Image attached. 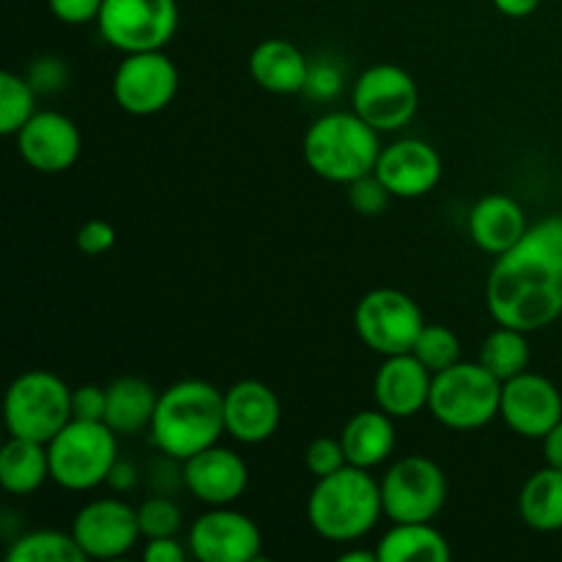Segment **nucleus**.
Segmentation results:
<instances>
[{
    "mask_svg": "<svg viewBox=\"0 0 562 562\" xmlns=\"http://www.w3.org/2000/svg\"><path fill=\"white\" fill-rule=\"evenodd\" d=\"M492 3L499 14L510 16V20H525V16L536 14L541 0H492Z\"/></svg>",
    "mask_w": 562,
    "mask_h": 562,
    "instance_id": "nucleus-42",
    "label": "nucleus"
},
{
    "mask_svg": "<svg viewBox=\"0 0 562 562\" xmlns=\"http://www.w3.org/2000/svg\"><path fill=\"white\" fill-rule=\"evenodd\" d=\"M412 355L423 362L431 373H442L461 362V340L459 335L442 324H426L423 333L417 335Z\"/></svg>",
    "mask_w": 562,
    "mask_h": 562,
    "instance_id": "nucleus-31",
    "label": "nucleus"
},
{
    "mask_svg": "<svg viewBox=\"0 0 562 562\" xmlns=\"http://www.w3.org/2000/svg\"><path fill=\"white\" fill-rule=\"evenodd\" d=\"M137 521H140L143 538H170L179 536L181 525V508L170 497H148L137 508Z\"/></svg>",
    "mask_w": 562,
    "mask_h": 562,
    "instance_id": "nucleus-32",
    "label": "nucleus"
},
{
    "mask_svg": "<svg viewBox=\"0 0 562 562\" xmlns=\"http://www.w3.org/2000/svg\"><path fill=\"white\" fill-rule=\"evenodd\" d=\"M382 132L360 119L355 110H335L318 115L305 132L302 154L307 168L333 184H351L373 173L382 154Z\"/></svg>",
    "mask_w": 562,
    "mask_h": 562,
    "instance_id": "nucleus-4",
    "label": "nucleus"
},
{
    "mask_svg": "<svg viewBox=\"0 0 562 562\" xmlns=\"http://www.w3.org/2000/svg\"><path fill=\"white\" fill-rule=\"evenodd\" d=\"M108 412V384H80L71 390V420L104 423Z\"/></svg>",
    "mask_w": 562,
    "mask_h": 562,
    "instance_id": "nucleus-35",
    "label": "nucleus"
},
{
    "mask_svg": "<svg viewBox=\"0 0 562 562\" xmlns=\"http://www.w3.org/2000/svg\"><path fill=\"white\" fill-rule=\"evenodd\" d=\"M420 88L395 64L368 66L351 88V110L376 132H398L417 115Z\"/></svg>",
    "mask_w": 562,
    "mask_h": 562,
    "instance_id": "nucleus-11",
    "label": "nucleus"
},
{
    "mask_svg": "<svg viewBox=\"0 0 562 562\" xmlns=\"http://www.w3.org/2000/svg\"><path fill=\"white\" fill-rule=\"evenodd\" d=\"M527 228L530 223H527L521 203L510 195H499V192L481 198L470 212L472 241L492 256H503L510 247L519 245Z\"/></svg>",
    "mask_w": 562,
    "mask_h": 562,
    "instance_id": "nucleus-21",
    "label": "nucleus"
},
{
    "mask_svg": "<svg viewBox=\"0 0 562 562\" xmlns=\"http://www.w3.org/2000/svg\"><path fill=\"white\" fill-rule=\"evenodd\" d=\"M148 431L165 459L187 461L225 434V393L203 379L170 384L159 393Z\"/></svg>",
    "mask_w": 562,
    "mask_h": 562,
    "instance_id": "nucleus-2",
    "label": "nucleus"
},
{
    "mask_svg": "<svg viewBox=\"0 0 562 562\" xmlns=\"http://www.w3.org/2000/svg\"><path fill=\"white\" fill-rule=\"evenodd\" d=\"M340 71L333 64H311V75H307L305 93L313 99H327L340 91Z\"/></svg>",
    "mask_w": 562,
    "mask_h": 562,
    "instance_id": "nucleus-39",
    "label": "nucleus"
},
{
    "mask_svg": "<svg viewBox=\"0 0 562 562\" xmlns=\"http://www.w3.org/2000/svg\"><path fill=\"white\" fill-rule=\"evenodd\" d=\"M102 3L104 0H47L55 20L66 22V25H88V22H97Z\"/></svg>",
    "mask_w": 562,
    "mask_h": 562,
    "instance_id": "nucleus-38",
    "label": "nucleus"
},
{
    "mask_svg": "<svg viewBox=\"0 0 562 562\" xmlns=\"http://www.w3.org/2000/svg\"><path fill=\"white\" fill-rule=\"evenodd\" d=\"M382 516V486L371 470L360 467L346 464L333 475L318 477L307 497V521L329 543L360 541Z\"/></svg>",
    "mask_w": 562,
    "mask_h": 562,
    "instance_id": "nucleus-3",
    "label": "nucleus"
},
{
    "mask_svg": "<svg viewBox=\"0 0 562 562\" xmlns=\"http://www.w3.org/2000/svg\"><path fill=\"white\" fill-rule=\"evenodd\" d=\"M159 393L140 376H119L108 384V412L104 423L119 437H137L148 431L157 412Z\"/></svg>",
    "mask_w": 562,
    "mask_h": 562,
    "instance_id": "nucleus-24",
    "label": "nucleus"
},
{
    "mask_svg": "<svg viewBox=\"0 0 562 562\" xmlns=\"http://www.w3.org/2000/svg\"><path fill=\"white\" fill-rule=\"evenodd\" d=\"M137 481H140V472H137V467L132 464V461L121 459V456H119V461H115L113 470H110L104 486H108L110 492H115V494H126V492H132V488L137 486Z\"/></svg>",
    "mask_w": 562,
    "mask_h": 562,
    "instance_id": "nucleus-41",
    "label": "nucleus"
},
{
    "mask_svg": "<svg viewBox=\"0 0 562 562\" xmlns=\"http://www.w3.org/2000/svg\"><path fill=\"white\" fill-rule=\"evenodd\" d=\"M190 554V547L176 541V536L148 538L146 547H143V560L146 562H187Z\"/></svg>",
    "mask_w": 562,
    "mask_h": 562,
    "instance_id": "nucleus-40",
    "label": "nucleus"
},
{
    "mask_svg": "<svg viewBox=\"0 0 562 562\" xmlns=\"http://www.w3.org/2000/svg\"><path fill=\"white\" fill-rule=\"evenodd\" d=\"M97 27L124 55L165 49L179 31V5L176 0H104Z\"/></svg>",
    "mask_w": 562,
    "mask_h": 562,
    "instance_id": "nucleus-8",
    "label": "nucleus"
},
{
    "mask_svg": "<svg viewBox=\"0 0 562 562\" xmlns=\"http://www.w3.org/2000/svg\"><path fill=\"white\" fill-rule=\"evenodd\" d=\"M179 93V69L162 49L130 53L113 75V99L124 113L154 115Z\"/></svg>",
    "mask_w": 562,
    "mask_h": 562,
    "instance_id": "nucleus-12",
    "label": "nucleus"
},
{
    "mask_svg": "<svg viewBox=\"0 0 562 562\" xmlns=\"http://www.w3.org/2000/svg\"><path fill=\"white\" fill-rule=\"evenodd\" d=\"M49 481L66 492H93L104 486L119 461V434L108 423L69 420L47 442Z\"/></svg>",
    "mask_w": 562,
    "mask_h": 562,
    "instance_id": "nucleus-5",
    "label": "nucleus"
},
{
    "mask_svg": "<svg viewBox=\"0 0 562 562\" xmlns=\"http://www.w3.org/2000/svg\"><path fill=\"white\" fill-rule=\"evenodd\" d=\"M311 75V60L285 38H263L250 53V77L258 88L280 97L302 93Z\"/></svg>",
    "mask_w": 562,
    "mask_h": 562,
    "instance_id": "nucleus-22",
    "label": "nucleus"
},
{
    "mask_svg": "<svg viewBox=\"0 0 562 562\" xmlns=\"http://www.w3.org/2000/svg\"><path fill=\"white\" fill-rule=\"evenodd\" d=\"M36 115V88L16 71H0V135L16 132Z\"/></svg>",
    "mask_w": 562,
    "mask_h": 562,
    "instance_id": "nucleus-30",
    "label": "nucleus"
},
{
    "mask_svg": "<svg viewBox=\"0 0 562 562\" xmlns=\"http://www.w3.org/2000/svg\"><path fill=\"white\" fill-rule=\"evenodd\" d=\"M115 247V228L108 223V220H88V223L80 225L77 231V250L82 256H104Z\"/></svg>",
    "mask_w": 562,
    "mask_h": 562,
    "instance_id": "nucleus-36",
    "label": "nucleus"
},
{
    "mask_svg": "<svg viewBox=\"0 0 562 562\" xmlns=\"http://www.w3.org/2000/svg\"><path fill=\"white\" fill-rule=\"evenodd\" d=\"M373 173L382 179L393 198H423L437 190L442 179V157L431 143L420 137H401V140L382 146Z\"/></svg>",
    "mask_w": 562,
    "mask_h": 562,
    "instance_id": "nucleus-18",
    "label": "nucleus"
},
{
    "mask_svg": "<svg viewBox=\"0 0 562 562\" xmlns=\"http://www.w3.org/2000/svg\"><path fill=\"white\" fill-rule=\"evenodd\" d=\"M187 547L201 562H252L261 554L263 536L250 516L217 505L192 521Z\"/></svg>",
    "mask_w": 562,
    "mask_h": 562,
    "instance_id": "nucleus-14",
    "label": "nucleus"
},
{
    "mask_svg": "<svg viewBox=\"0 0 562 562\" xmlns=\"http://www.w3.org/2000/svg\"><path fill=\"white\" fill-rule=\"evenodd\" d=\"M530 340H527V333L516 327H503L497 324L492 335L483 340L481 346V362L488 373L499 379V382H508V379L519 376V373L527 371L530 366Z\"/></svg>",
    "mask_w": 562,
    "mask_h": 562,
    "instance_id": "nucleus-28",
    "label": "nucleus"
},
{
    "mask_svg": "<svg viewBox=\"0 0 562 562\" xmlns=\"http://www.w3.org/2000/svg\"><path fill=\"white\" fill-rule=\"evenodd\" d=\"M80 130L58 110H36V115L16 132V151L36 173H64L80 159Z\"/></svg>",
    "mask_w": 562,
    "mask_h": 562,
    "instance_id": "nucleus-16",
    "label": "nucleus"
},
{
    "mask_svg": "<svg viewBox=\"0 0 562 562\" xmlns=\"http://www.w3.org/2000/svg\"><path fill=\"white\" fill-rule=\"evenodd\" d=\"M503 382L481 362H456L442 373H434L428 412L439 426L450 431H477L499 417Z\"/></svg>",
    "mask_w": 562,
    "mask_h": 562,
    "instance_id": "nucleus-6",
    "label": "nucleus"
},
{
    "mask_svg": "<svg viewBox=\"0 0 562 562\" xmlns=\"http://www.w3.org/2000/svg\"><path fill=\"white\" fill-rule=\"evenodd\" d=\"M379 562H448L450 541L434 521H393L376 547Z\"/></svg>",
    "mask_w": 562,
    "mask_h": 562,
    "instance_id": "nucleus-25",
    "label": "nucleus"
},
{
    "mask_svg": "<svg viewBox=\"0 0 562 562\" xmlns=\"http://www.w3.org/2000/svg\"><path fill=\"white\" fill-rule=\"evenodd\" d=\"M519 519L536 532L562 530V470L543 467L532 472L519 492Z\"/></svg>",
    "mask_w": 562,
    "mask_h": 562,
    "instance_id": "nucleus-27",
    "label": "nucleus"
},
{
    "mask_svg": "<svg viewBox=\"0 0 562 562\" xmlns=\"http://www.w3.org/2000/svg\"><path fill=\"white\" fill-rule=\"evenodd\" d=\"M346 187H349L351 209L357 214H362V217H376V214H382L390 206V198H393L376 173L362 176V179L351 181Z\"/></svg>",
    "mask_w": 562,
    "mask_h": 562,
    "instance_id": "nucleus-33",
    "label": "nucleus"
},
{
    "mask_svg": "<svg viewBox=\"0 0 562 562\" xmlns=\"http://www.w3.org/2000/svg\"><path fill=\"white\" fill-rule=\"evenodd\" d=\"M488 313L521 333L547 329L562 316V214L530 225L516 247L497 256L486 280Z\"/></svg>",
    "mask_w": 562,
    "mask_h": 562,
    "instance_id": "nucleus-1",
    "label": "nucleus"
},
{
    "mask_svg": "<svg viewBox=\"0 0 562 562\" xmlns=\"http://www.w3.org/2000/svg\"><path fill=\"white\" fill-rule=\"evenodd\" d=\"M499 417L525 439H543L562 420V393L552 379L525 371L503 382Z\"/></svg>",
    "mask_w": 562,
    "mask_h": 562,
    "instance_id": "nucleus-15",
    "label": "nucleus"
},
{
    "mask_svg": "<svg viewBox=\"0 0 562 562\" xmlns=\"http://www.w3.org/2000/svg\"><path fill=\"white\" fill-rule=\"evenodd\" d=\"M541 442H543V459H547V464L554 467V470H562V420L541 439Z\"/></svg>",
    "mask_w": 562,
    "mask_h": 562,
    "instance_id": "nucleus-43",
    "label": "nucleus"
},
{
    "mask_svg": "<svg viewBox=\"0 0 562 562\" xmlns=\"http://www.w3.org/2000/svg\"><path fill=\"white\" fill-rule=\"evenodd\" d=\"M181 483L198 503L217 508L241 499L250 483V470L239 453L217 442L181 461Z\"/></svg>",
    "mask_w": 562,
    "mask_h": 562,
    "instance_id": "nucleus-17",
    "label": "nucleus"
},
{
    "mask_svg": "<svg viewBox=\"0 0 562 562\" xmlns=\"http://www.w3.org/2000/svg\"><path fill=\"white\" fill-rule=\"evenodd\" d=\"M390 521H434L448 503V477L428 456H404L379 481Z\"/></svg>",
    "mask_w": 562,
    "mask_h": 562,
    "instance_id": "nucleus-9",
    "label": "nucleus"
},
{
    "mask_svg": "<svg viewBox=\"0 0 562 562\" xmlns=\"http://www.w3.org/2000/svg\"><path fill=\"white\" fill-rule=\"evenodd\" d=\"M283 409L269 384L241 379L225 390V434L241 445H261L278 434Z\"/></svg>",
    "mask_w": 562,
    "mask_h": 562,
    "instance_id": "nucleus-19",
    "label": "nucleus"
},
{
    "mask_svg": "<svg viewBox=\"0 0 562 562\" xmlns=\"http://www.w3.org/2000/svg\"><path fill=\"white\" fill-rule=\"evenodd\" d=\"M340 560L344 562H379V554H376V549H366V552H362V549H351V552L340 554Z\"/></svg>",
    "mask_w": 562,
    "mask_h": 562,
    "instance_id": "nucleus-44",
    "label": "nucleus"
},
{
    "mask_svg": "<svg viewBox=\"0 0 562 562\" xmlns=\"http://www.w3.org/2000/svg\"><path fill=\"white\" fill-rule=\"evenodd\" d=\"M25 77L36 88V93H55L69 82V69L58 58H38L33 60L31 71Z\"/></svg>",
    "mask_w": 562,
    "mask_h": 562,
    "instance_id": "nucleus-37",
    "label": "nucleus"
},
{
    "mask_svg": "<svg viewBox=\"0 0 562 562\" xmlns=\"http://www.w3.org/2000/svg\"><path fill=\"white\" fill-rule=\"evenodd\" d=\"M71 536L80 543L86 560H119L135 549L143 532L137 508L121 497H99L77 510Z\"/></svg>",
    "mask_w": 562,
    "mask_h": 562,
    "instance_id": "nucleus-13",
    "label": "nucleus"
},
{
    "mask_svg": "<svg viewBox=\"0 0 562 562\" xmlns=\"http://www.w3.org/2000/svg\"><path fill=\"white\" fill-rule=\"evenodd\" d=\"M9 562H80L86 560L75 536L60 530H31L14 538L5 552Z\"/></svg>",
    "mask_w": 562,
    "mask_h": 562,
    "instance_id": "nucleus-29",
    "label": "nucleus"
},
{
    "mask_svg": "<svg viewBox=\"0 0 562 562\" xmlns=\"http://www.w3.org/2000/svg\"><path fill=\"white\" fill-rule=\"evenodd\" d=\"M9 437L47 445L71 420V387L49 371H25L9 384L3 401Z\"/></svg>",
    "mask_w": 562,
    "mask_h": 562,
    "instance_id": "nucleus-7",
    "label": "nucleus"
},
{
    "mask_svg": "<svg viewBox=\"0 0 562 562\" xmlns=\"http://www.w3.org/2000/svg\"><path fill=\"white\" fill-rule=\"evenodd\" d=\"M49 481V453L44 442L9 437L0 450V486L14 497H27Z\"/></svg>",
    "mask_w": 562,
    "mask_h": 562,
    "instance_id": "nucleus-26",
    "label": "nucleus"
},
{
    "mask_svg": "<svg viewBox=\"0 0 562 562\" xmlns=\"http://www.w3.org/2000/svg\"><path fill=\"white\" fill-rule=\"evenodd\" d=\"M395 417L384 409H362L346 420L340 431V445L346 450V461L360 470H376L395 453Z\"/></svg>",
    "mask_w": 562,
    "mask_h": 562,
    "instance_id": "nucleus-23",
    "label": "nucleus"
},
{
    "mask_svg": "<svg viewBox=\"0 0 562 562\" xmlns=\"http://www.w3.org/2000/svg\"><path fill=\"white\" fill-rule=\"evenodd\" d=\"M355 327L362 344L382 357L406 355L426 327L420 305L398 289H373L357 302Z\"/></svg>",
    "mask_w": 562,
    "mask_h": 562,
    "instance_id": "nucleus-10",
    "label": "nucleus"
},
{
    "mask_svg": "<svg viewBox=\"0 0 562 562\" xmlns=\"http://www.w3.org/2000/svg\"><path fill=\"white\" fill-rule=\"evenodd\" d=\"M431 382L434 373L412 351L384 357L376 376H373V401L390 417L406 420V417H415L423 409H428Z\"/></svg>",
    "mask_w": 562,
    "mask_h": 562,
    "instance_id": "nucleus-20",
    "label": "nucleus"
},
{
    "mask_svg": "<svg viewBox=\"0 0 562 562\" xmlns=\"http://www.w3.org/2000/svg\"><path fill=\"white\" fill-rule=\"evenodd\" d=\"M346 464H349V461H346V450L344 445H340V437H316L305 448V467L316 481L318 477H327L333 475V472L344 470Z\"/></svg>",
    "mask_w": 562,
    "mask_h": 562,
    "instance_id": "nucleus-34",
    "label": "nucleus"
}]
</instances>
